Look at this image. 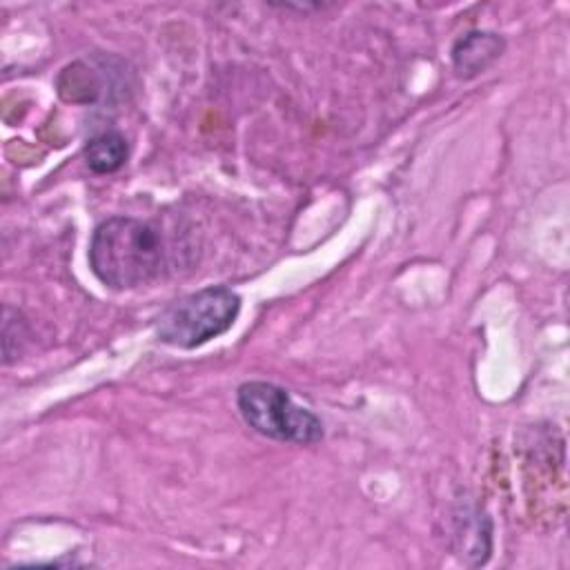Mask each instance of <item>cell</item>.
I'll use <instances>...</instances> for the list:
<instances>
[{
  "label": "cell",
  "instance_id": "5b68a950",
  "mask_svg": "<svg viewBox=\"0 0 570 570\" xmlns=\"http://www.w3.org/2000/svg\"><path fill=\"white\" fill-rule=\"evenodd\" d=\"M85 160L94 174H111L127 160V140L118 131H102L85 147Z\"/></svg>",
  "mask_w": 570,
  "mask_h": 570
},
{
  "label": "cell",
  "instance_id": "8992f818",
  "mask_svg": "<svg viewBox=\"0 0 570 570\" xmlns=\"http://www.w3.org/2000/svg\"><path fill=\"white\" fill-rule=\"evenodd\" d=\"M58 91L71 102H91L98 98L100 82L85 62H73L58 78Z\"/></svg>",
  "mask_w": 570,
  "mask_h": 570
},
{
  "label": "cell",
  "instance_id": "3957f363",
  "mask_svg": "<svg viewBox=\"0 0 570 570\" xmlns=\"http://www.w3.org/2000/svg\"><path fill=\"white\" fill-rule=\"evenodd\" d=\"M236 405L245 423L267 439L296 445H312L323 439L321 419L294 403L281 385L247 381L236 390Z\"/></svg>",
  "mask_w": 570,
  "mask_h": 570
},
{
  "label": "cell",
  "instance_id": "6da1fadb",
  "mask_svg": "<svg viewBox=\"0 0 570 570\" xmlns=\"http://www.w3.org/2000/svg\"><path fill=\"white\" fill-rule=\"evenodd\" d=\"M176 245L158 220L111 216L89 243V267L111 289H134L160 278L176 265Z\"/></svg>",
  "mask_w": 570,
  "mask_h": 570
},
{
  "label": "cell",
  "instance_id": "7a4b0ae2",
  "mask_svg": "<svg viewBox=\"0 0 570 570\" xmlns=\"http://www.w3.org/2000/svg\"><path fill=\"white\" fill-rule=\"evenodd\" d=\"M240 312V296L225 285H209L191 292L163 309L156 334L163 343L194 350L225 334Z\"/></svg>",
  "mask_w": 570,
  "mask_h": 570
},
{
  "label": "cell",
  "instance_id": "277c9868",
  "mask_svg": "<svg viewBox=\"0 0 570 570\" xmlns=\"http://www.w3.org/2000/svg\"><path fill=\"white\" fill-rule=\"evenodd\" d=\"M505 49V40L492 31H470L452 47V69L459 78L483 73Z\"/></svg>",
  "mask_w": 570,
  "mask_h": 570
}]
</instances>
